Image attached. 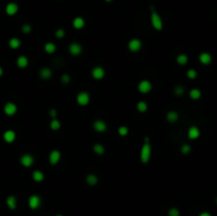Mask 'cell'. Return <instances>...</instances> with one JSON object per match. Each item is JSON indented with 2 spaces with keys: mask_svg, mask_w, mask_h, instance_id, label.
<instances>
[{
  "mask_svg": "<svg viewBox=\"0 0 217 216\" xmlns=\"http://www.w3.org/2000/svg\"><path fill=\"white\" fill-rule=\"evenodd\" d=\"M85 25V21H84V19L81 18V17H76V18L73 20V25H74V28L76 29H81L83 28Z\"/></svg>",
  "mask_w": 217,
  "mask_h": 216,
  "instance_id": "obj_17",
  "label": "cell"
},
{
  "mask_svg": "<svg viewBox=\"0 0 217 216\" xmlns=\"http://www.w3.org/2000/svg\"><path fill=\"white\" fill-rule=\"evenodd\" d=\"M93 149H94V151H95L96 154H99V155H102L103 153H104V147H103L101 144H95L94 147H93Z\"/></svg>",
  "mask_w": 217,
  "mask_h": 216,
  "instance_id": "obj_28",
  "label": "cell"
},
{
  "mask_svg": "<svg viewBox=\"0 0 217 216\" xmlns=\"http://www.w3.org/2000/svg\"><path fill=\"white\" fill-rule=\"evenodd\" d=\"M16 110H17V107H16V105L13 104V103H8V104L4 106V112H5L6 114H9V116L14 114L16 112Z\"/></svg>",
  "mask_w": 217,
  "mask_h": 216,
  "instance_id": "obj_9",
  "label": "cell"
},
{
  "mask_svg": "<svg viewBox=\"0 0 217 216\" xmlns=\"http://www.w3.org/2000/svg\"><path fill=\"white\" fill-rule=\"evenodd\" d=\"M58 216H62V215H58Z\"/></svg>",
  "mask_w": 217,
  "mask_h": 216,
  "instance_id": "obj_44",
  "label": "cell"
},
{
  "mask_svg": "<svg viewBox=\"0 0 217 216\" xmlns=\"http://www.w3.org/2000/svg\"><path fill=\"white\" fill-rule=\"evenodd\" d=\"M199 61H200V63L201 64H203V65H210L212 63V56L210 53L208 52H203L201 53L200 55H199Z\"/></svg>",
  "mask_w": 217,
  "mask_h": 216,
  "instance_id": "obj_3",
  "label": "cell"
},
{
  "mask_svg": "<svg viewBox=\"0 0 217 216\" xmlns=\"http://www.w3.org/2000/svg\"><path fill=\"white\" fill-rule=\"evenodd\" d=\"M59 126H60V123H59L57 120H53L52 122H51V128H52V129H54V130L58 129Z\"/></svg>",
  "mask_w": 217,
  "mask_h": 216,
  "instance_id": "obj_31",
  "label": "cell"
},
{
  "mask_svg": "<svg viewBox=\"0 0 217 216\" xmlns=\"http://www.w3.org/2000/svg\"><path fill=\"white\" fill-rule=\"evenodd\" d=\"M2 69H1V68H0V76H1V75H2Z\"/></svg>",
  "mask_w": 217,
  "mask_h": 216,
  "instance_id": "obj_41",
  "label": "cell"
},
{
  "mask_svg": "<svg viewBox=\"0 0 217 216\" xmlns=\"http://www.w3.org/2000/svg\"><path fill=\"white\" fill-rule=\"evenodd\" d=\"M128 46H129V49L131 50V51H138V50H140L142 43H141V41H140L139 39H133V40H130V43Z\"/></svg>",
  "mask_w": 217,
  "mask_h": 216,
  "instance_id": "obj_10",
  "label": "cell"
},
{
  "mask_svg": "<svg viewBox=\"0 0 217 216\" xmlns=\"http://www.w3.org/2000/svg\"><path fill=\"white\" fill-rule=\"evenodd\" d=\"M29 206H30L31 209H37L41 206V198L36 196V195L31 196L30 199H29Z\"/></svg>",
  "mask_w": 217,
  "mask_h": 216,
  "instance_id": "obj_4",
  "label": "cell"
},
{
  "mask_svg": "<svg viewBox=\"0 0 217 216\" xmlns=\"http://www.w3.org/2000/svg\"><path fill=\"white\" fill-rule=\"evenodd\" d=\"M60 159V154H59L58 151H53L51 154H50V162L51 164H56Z\"/></svg>",
  "mask_w": 217,
  "mask_h": 216,
  "instance_id": "obj_11",
  "label": "cell"
},
{
  "mask_svg": "<svg viewBox=\"0 0 217 216\" xmlns=\"http://www.w3.org/2000/svg\"><path fill=\"white\" fill-rule=\"evenodd\" d=\"M93 127H94V129L96 131L102 133V131H104L106 129V124L103 121H96L95 123H94V125H93Z\"/></svg>",
  "mask_w": 217,
  "mask_h": 216,
  "instance_id": "obj_16",
  "label": "cell"
},
{
  "mask_svg": "<svg viewBox=\"0 0 217 216\" xmlns=\"http://www.w3.org/2000/svg\"><path fill=\"white\" fill-rule=\"evenodd\" d=\"M64 35H65L64 30H58V31H56V36L57 37H62Z\"/></svg>",
  "mask_w": 217,
  "mask_h": 216,
  "instance_id": "obj_38",
  "label": "cell"
},
{
  "mask_svg": "<svg viewBox=\"0 0 217 216\" xmlns=\"http://www.w3.org/2000/svg\"><path fill=\"white\" fill-rule=\"evenodd\" d=\"M17 65L20 67V68H25L28 66V58L25 56H20L18 59H17Z\"/></svg>",
  "mask_w": 217,
  "mask_h": 216,
  "instance_id": "obj_18",
  "label": "cell"
},
{
  "mask_svg": "<svg viewBox=\"0 0 217 216\" xmlns=\"http://www.w3.org/2000/svg\"><path fill=\"white\" fill-rule=\"evenodd\" d=\"M21 163H22V165H25V166H27V167L31 166L32 164H33V158H32V156H30V155H25V156H22Z\"/></svg>",
  "mask_w": 217,
  "mask_h": 216,
  "instance_id": "obj_12",
  "label": "cell"
},
{
  "mask_svg": "<svg viewBox=\"0 0 217 216\" xmlns=\"http://www.w3.org/2000/svg\"><path fill=\"white\" fill-rule=\"evenodd\" d=\"M190 96L193 100H198L201 96V92H200L199 89H192L190 91Z\"/></svg>",
  "mask_w": 217,
  "mask_h": 216,
  "instance_id": "obj_19",
  "label": "cell"
},
{
  "mask_svg": "<svg viewBox=\"0 0 217 216\" xmlns=\"http://www.w3.org/2000/svg\"><path fill=\"white\" fill-rule=\"evenodd\" d=\"M177 62H178V64H180V65H185L186 63H187V56L184 55V54H180V55L177 57Z\"/></svg>",
  "mask_w": 217,
  "mask_h": 216,
  "instance_id": "obj_22",
  "label": "cell"
},
{
  "mask_svg": "<svg viewBox=\"0 0 217 216\" xmlns=\"http://www.w3.org/2000/svg\"><path fill=\"white\" fill-rule=\"evenodd\" d=\"M181 151H182L183 154H189L190 151H191V146L187 144H184L182 147H181Z\"/></svg>",
  "mask_w": 217,
  "mask_h": 216,
  "instance_id": "obj_33",
  "label": "cell"
},
{
  "mask_svg": "<svg viewBox=\"0 0 217 216\" xmlns=\"http://www.w3.org/2000/svg\"><path fill=\"white\" fill-rule=\"evenodd\" d=\"M104 74H105V72H104L103 68H101V67H96V68L93 69V71H92L93 77H94V78H98V80L102 78V77L104 76Z\"/></svg>",
  "mask_w": 217,
  "mask_h": 216,
  "instance_id": "obj_13",
  "label": "cell"
},
{
  "mask_svg": "<svg viewBox=\"0 0 217 216\" xmlns=\"http://www.w3.org/2000/svg\"><path fill=\"white\" fill-rule=\"evenodd\" d=\"M175 92H176V94H182L183 93V88L182 87H176V89H175Z\"/></svg>",
  "mask_w": 217,
  "mask_h": 216,
  "instance_id": "obj_37",
  "label": "cell"
},
{
  "mask_svg": "<svg viewBox=\"0 0 217 216\" xmlns=\"http://www.w3.org/2000/svg\"><path fill=\"white\" fill-rule=\"evenodd\" d=\"M168 120L170 122H176L178 120V114L175 112V111H171L168 114Z\"/></svg>",
  "mask_w": 217,
  "mask_h": 216,
  "instance_id": "obj_21",
  "label": "cell"
},
{
  "mask_svg": "<svg viewBox=\"0 0 217 216\" xmlns=\"http://www.w3.org/2000/svg\"><path fill=\"white\" fill-rule=\"evenodd\" d=\"M87 182H88L90 185H94V184H96V182H98V178H96V176H94V175H89V176L87 177Z\"/></svg>",
  "mask_w": 217,
  "mask_h": 216,
  "instance_id": "obj_25",
  "label": "cell"
},
{
  "mask_svg": "<svg viewBox=\"0 0 217 216\" xmlns=\"http://www.w3.org/2000/svg\"><path fill=\"white\" fill-rule=\"evenodd\" d=\"M6 204H8L10 209L14 210L16 208V198L14 197V196H10V197L6 199Z\"/></svg>",
  "mask_w": 217,
  "mask_h": 216,
  "instance_id": "obj_20",
  "label": "cell"
},
{
  "mask_svg": "<svg viewBox=\"0 0 217 216\" xmlns=\"http://www.w3.org/2000/svg\"><path fill=\"white\" fill-rule=\"evenodd\" d=\"M51 116H52V117H55V116H56V111L54 110V109H52V110H51Z\"/></svg>",
  "mask_w": 217,
  "mask_h": 216,
  "instance_id": "obj_40",
  "label": "cell"
},
{
  "mask_svg": "<svg viewBox=\"0 0 217 216\" xmlns=\"http://www.w3.org/2000/svg\"><path fill=\"white\" fill-rule=\"evenodd\" d=\"M149 157H150V145L148 142H145V144L143 145L142 151H141V161L146 163L148 161Z\"/></svg>",
  "mask_w": 217,
  "mask_h": 216,
  "instance_id": "obj_1",
  "label": "cell"
},
{
  "mask_svg": "<svg viewBox=\"0 0 217 216\" xmlns=\"http://www.w3.org/2000/svg\"><path fill=\"white\" fill-rule=\"evenodd\" d=\"M19 46H20V41H19V39H17V38H12V39L10 40V47H11V48H13V49H17Z\"/></svg>",
  "mask_w": 217,
  "mask_h": 216,
  "instance_id": "obj_23",
  "label": "cell"
},
{
  "mask_svg": "<svg viewBox=\"0 0 217 216\" xmlns=\"http://www.w3.org/2000/svg\"><path fill=\"white\" fill-rule=\"evenodd\" d=\"M5 11H6V13H8L9 15H14V14H16V13H17V11H18V6H17L16 3H14V2H11V3H9V4L6 6Z\"/></svg>",
  "mask_w": 217,
  "mask_h": 216,
  "instance_id": "obj_7",
  "label": "cell"
},
{
  "mask_svg": "<svg viewBox=\"0 0 217 216\" xmlns=\"http://www.w3.org/2000/svg\"><path fill=\"white\" fill-rule=\"evenodd\" d=\"M62 83H65V84H67V83H69V80H70V76H69L68 74H65V75H62Z\"/></svg>",
  "mask_w": 217,
  "mask_h": 216,
  "instance_id": "obj_35",
  "label": "cell"
},
{
  "mask_svg": "<svg viewBox=\"0 0 217 216\" xmlns=\"http://www.w3.org/2000/svg\"><path fill=\"white\" fill-rule=\"evenodd\" d=\"M33 178H34L35 181H41V180L43 179V174L41 173V172L36 171V172L33 173Z\"/></svg>",
  "mask_w": 217,
  "mask_h": 216,
  "instance_id": "obj_24",
  "label": "cell"
},
{
  "mask_svg": "<svg viewBox=\"0 0 217 216\" xmlns=\"http://www.w3.org/2000/svg\"><path fill=\"white\" fill-rule=\"evenodd\" d=\"M152 89V84L149 83L148 80H142L139 84V90L142 93H147Z\"/></svg>",
  "mask_w": 217,
  "mask_h": 216,
  "instance_id": "obj_6",
  "label": "cell"
},
{
  "mask_svg": "<svg viewBox=\"0 0 217 216\" xmlns=\"http://www.w3.org/2000/svg\"><path fill=\"white\" fill-rule=\"evenodd\" d=\"M70 52L73 55H78L82 52V47L78 43H72L70 46Z\"/></svg>",
  "mask_w": 217,
  "mask_h": 216,
  "instance_id": "obj_14",
  "label": "cell"
},
{
  "mask_svg": "<svg viewBox=\"0 0 217 216\" xmlns=\"http://www.w3.org/2000/svg\"><path fill=\"white\" fill-rule=\"evenodd\" d=\"M146 108H147V105H146L144 102H139V103H138V110H139V111L143 112V111L146 110Z\"/></svg>",
  "mask_w": 217,
  "mask_h": 216,
  "instance_id": "obj_29",
  "label": "cell"
},
{
  "mask_svg": "<svg viewBox=\"0 0 217 216\" xmlns=\"http://www.w3.org/2000/svg\"><path fill=\"white\" fill-rule=\"evenodd\" d=\"M22 31L25 32V33H29V32L31 31V27L29 25H25L22 27Z\"/></svg>",
  "mask_w": 217,
  "mask_h": 216,
  "instance_id": "obj_36",
  "label": "cell"
},
{
  "mask_svg": "<svg viewBox=\"0 0 217 216\" xmlns=\"http://www.w3.org/2000/svg\"><path fill=\"white\" fill-rule=\"evenodd\" d=\"M216 204H217V197H216Z\"/></svg>",
  "mask_w": 217,
  "mask_h": 216,
  "instance_id": "obj_43",
  "label": "cell"
},
{
  "mask_svg": "<svg viewBox=\"0 0 217 216\" xmlns=\"http://www.w3.org/2000/svg\"><path fill=\"white\" fill-rule=\"evenodd\" d=\"M41 76L43 77V78H49L50 76H51V70L50 69H43L41 71Z\"/></svg>",
  "mask_w": 217,
  "mask_h": 216,
  "instance_id": "obj_27",
  "label": "cell"
},
{
  "mask_svg": "<svg viewBox=\"0 0 217 216\" xmlns=\"http://www.w3.org/2000/svg\"><path fill=\"white\" fill-rule=\"evenodd\" d=\"M78 103L82 106L87 105L89 103V94L87 92H81L78 96Z\"/></svg>",
  "mask_w": 217,
  "mask_h": 216,
  "instance_id": "obj_5",
  "label": "cell"
},
{
  "mask_svg": "<svg viewBox=\"0 0 217 216\" xmlns=\"http://www.w3.org/2000/svg\"><path fill=\"white\" fill-rule=\"evenodd\" d=\"M127 133H128V129L126 128V127L122 126V127H120V128H119V133H120L121 136H126V135H127Z\"/></svg>",
  "mask_w": 217,
  "mask_h": 216,
  "instance_id": "obj_34",
  "label": "cell"
},
{
  "mask_svg": "<svg viewBox=\"0 0 217 216\" xmlns=\"http://www.w3.org/2000/svg\"><path fill=\"white\" fill-rule=\"evenodd\" d=\"M45 49H46V51H47L48 53H53L54 51H55L56 47H55V45H54V43H47V45H46V47H45Z\"/></svg>",
  "mask_w": 217,
  "mask_h": 216,
  "instance_id": "obj_26",
  "label": "cell"
},
{
  "mask_svg": "<svg viewBox=\"0 0 217 216\" xmlns=\"http://www.w3.org/2000/svg\"><path fill=\"white\" fill-rule=\"evenodd\" d=\"M199 136H200V131H199L198 127L192 126L189 129V138L190 139H192V140L197 139Z\"/></svg>",
  "mask_w": 217,
  "mask_h": 216,
  "instance_id": "obj_8",
  "label": "cell"
},
{
  "mask_svg": "<svg viewBox=\"0 0 217 216\" xmlns=\"http://www.w3.org/2000/svg\"><path fill=\"white\" fill-rule=\"evenodd\" d=\"M168 215L170 216H179L180 215V212L178 209H176V208H173V209H171V210L168 211Z\"/></svg>",
  "mask_w": 217,
  "mask_h": 216,
  "instance_id": "obj_30",
  "label": "cell"
},
{
  "mask_svg": "<svg viewBox=\"0 0 217 216\" xmlns=\"http://www.w3.org/2000/svg\"><path fill=\"white\" fill-rule=\"evenodd\" d=\"M196 76H197V72H196L195 70L191 69V70L187 71V77H189V78H195Z\"/></svg>",
  "mask_w": 217,
  "mask_h": 216,
  "instance_id": "obj_32",
  "label": "cell"
},
{
  "mask_svg": "<svg viewBox=\"0 0 217 216\" xmlns=\"http://www.w3.org/2000/svg\"><path fill=\"white\" fill-rule=\"evenodd\" d=\"M3 138H4V140H5L6 142H9V143L13 142V141L15 140V133L12 131V130H8V131L4 133Z\"/></svg>",
  "mask_w": 217,
  "mask_h": 216,
  "instance_id": "obj_15",
  "label": "cell"
},
{
  "mask_svg": "<svg viewBox=\"0 0 217 216\" xmlns=\"http://www.w3.org/2000/svg\"><path fill=\"white\" fill-rule=\"evenodd\" d=\"M199 216H212L209 212H202V213L199 214Z\"/></svg>",
  "mask_w": 217,
  "mask_h": 216,
  "instance_id": "obj_39",
  "label": "cell"
},
{
  "mask_svg": "<svg viewBox=\"0 0 217 216\" xmlns=\"http://www.w3.org/2000/svg\"><path fill=\"white\" fill-rule=\"evenodd\" d=\"M152 25H154V28H155L156 30H158V31L162 30L161 17H160V16H159L156 12H154V11H152Z\"/></svg>",
  "mask_w": 217,
  "mask_h": 216,
  "instance_id": "obj_2",
  "label": "cell"
},
{
  "mask_svg": "<svg viewBox=\"0 0 217 216\" xmlns=\"http://www.w3.org/2000/svg\"><path fill=\"white\" fill-rule=\"evenodd\" d=\"M106 1H107V2H109V1H111V0H106Z\"/></svg>",
  "mask_w": 217,
  "mask_h": 216,
  "instance_id": "obj_42",
  "label": "cell"
}]
</instances>
